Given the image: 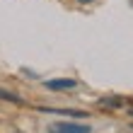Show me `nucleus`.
I'll list each match as a JSON object with an SVG mask.
<instances>
[{
  "label": "nucleus",
  "instance_id": "2",
  "mask_svg": "<svg viewBox=\"0 0 133 133\" xmlns=\"http://www.w3.org/2000/svg\"><path fill=\"white\" fill-rule=\"evenodd\" d=\"M44 87H49L51 92H68V90L77 87V82L70 80V77H58V80H46Z\"/></svg>",
  "mask_w": 133,
  "mask_h": 133
},
{
  "label": "nucleus",
  "instance_id": "5",
  "mask_svg": "<svg viewBox=\"0 0 133 133\" xmlns=\"http://www.w3.org/2000/svg\"><path fill=\"white\" fill-rule=\"evenodd\" d=\"M0 99H5V102H12V104H24V99H22L19 95H15V92H7L0 87Z\"/></svg>",
  "mask_w": 133,
  "mask_h": 133
},
{
  "label": "nucleus",
  "instance_id": "7",
  "mask_svg": "<svg viewBox=\"0 0 133 133\" xmlns=\"http://www.w3.org/2000/svg\"><path fill=\"white\" fill-rule=\"evenodd\" d=\"M131 128H133V126H131Z\"/></svg>",
  "mask_w": 133,
  "mask_h": 133
},
{
  "label": "nucleus",
  "instance_id": "6",
  "mask_svg": "<svg viewBox=\"0 0 133 133\" xmlns=\"http://www.w3.org/2000/svg\"><path fill=\"white\" fill-rule=\"evenodd\" d=\"M77 3H92V0H77Z\"/></svg>",
  "mask_w": 133,
  "mask_h": 133
},
{
  "label": "nucleus",
  "instance_id": "3",
  "mask_svg": "<svg viewBox=\"0 0 133 133\" xmlns=\"http://www.w3.org/2000/svg\"><path fill=\"white\" fill-rule=\"evenodd\" d=\"M97 104L102 109H121L123 104H126V99H123V97H102Z\"/></svg>",
  "mask_w": 133,
  "mask_h": 133
},
{
  "label": "nucleus",
  "instance_id": "4",
  "mask_svg": "<svg viewBox=\"0 0 133 133\" xmlns=\"http://www.w3.org/2000/svg\"><path fill=\"white\" fill-rule=\"evenodd\" d=\"M39 111H49V114H63V116H75V119H85V111H70V109H51V107H36Z\"/></svg>",
  "mask_w": 133,
  "mask_h": 133
},
{
  "label": "nucleus",
  "instance_id": "1",
  "mask_svg": "<svg viewBox=\"0 0 133 133\" xmlns=\"http://www.w3.org/2000/svg\"><path fill=\"white\" fill-rule=\"evenodd\" d=\"M49 133H92V126L87 123H73V121H58L51 123Z\"/></svg>",
  "mask_w": 133,
  "mask_h": 133
}]
</instances>
